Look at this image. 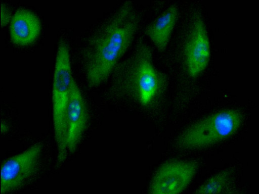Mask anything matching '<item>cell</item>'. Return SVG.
I'll use <instances>...</instances> for the list:
<instances>
[{
  "label": "cell",
  "mask_w": 259,
  "mask_h": 194,
  "mask_svg": "<svg viewBox=\"0 0 259 194\" xmlns=\"http://www.w3.org/2000/svg\"><path fill=\"white\" fill-rule=\"evenodd\" d=\"M141 15L131 1L122 2L90 35L83 49L82 68L89 87L105 83L133 41Z\"/></svg>",
  "instance_id": "cell-1"
},
{
  "label": "cell",
  "mask_w": 259,
  "mask_h": 194,
  "mask_svg": "<svg viewBox=\"0 0 259 194\" xmlns=\"http://www.w3.org/2000/svg\"><path fill=\"white\" fill-rule=\"evenodd\" d=\"M111 76L113 90L132 94L144 106L151 104L167 85L166 75L154 63L152 48L142 40Z\"/></svg>",
  "instance_id": "cell-2"
},
{
  "label": "cell",
  "mask_w": 259,
  "mask_h": 194,
  "mask_svg": "<svg viewBox=\"0 0 259 194\" xmlns=\"http://www.w3.org/2000/svg\"><path fill=\"white\" fill-rule=\"evenodd\" d=\"M73 79L69 45L61 39L57 46L52 85L53 122L59 162L64 161L68 153L66 120Z\"/></svg>",
  "instance_id": "cell-3"
},
{
  "label": "cell",
  "mask_w": 259,
  "mask_h": 194,
  "mask_svg": "<svg viewBox=\"0 0 259 194\" xmlns=\"http://www.w3.org/2000/svg\"><path fill=\"white\" fill-rule=\"evenodd\" d=\"M243 113L226 109L212 113L194 123L179 136L177 145L191 150L210 147L234 135L244 121Z\"/></svg>",
  "instance_id": "cell-4"
},
{
  "label": "cell",
  "mask_w": 259,
  "mask_h": 194,
  "mask_svg": "<svg viewBox=\"0 0 259 194\" xmlns=\"http://www.w3.org/2000/svg\"><path fill=\"white\" fill-rule=\"evenodd\" d=\"M184 32L181 46L183 66L190 77L196 78L206 68L210 58L207 31L200 13H192Z\"/></svg>",
  "instance_id": "cell-5"
},
{
  "label": "cell",
  "mask_w": 259,
  "mask_h": 194,
  "mask_svg": "<svg viewBox=\"0 0 259 194\" xmlns=\"http://www.w3.org/2000/svg\"><path fill=\"white\" fill-rule=\"evenodd\" d=\"M42 152L43 144L37 142L5 161L1 167V194L18 189L35 175Z\"/></svg>",
  "instance_id": "cell-6"
},
{
  "label": "cell",
  "mask_w": 259,
  "mask_h": 194,
  "mask_svg": "<svg viewBox=\"0 0 259 194\" xmlns=\"http://www.w3.org/2000/svg\"><path fill=\"white\" fill-rule=\"evenodd\" d=\"M197 167L196 162L188 161L164 164L153 176L149 194H179L191 181Z\"/></svg>",
  "instance_id": "cell-7"
},
{
  "label": "cell",
  "mask_w": 259,
  "mask_h": 194,
  "mask_svg": "<svg viewBox=\"0 0 259 194\" xmlns=\"http://www.w3.org/2000/svg\"><path fill=\"white\" fill-rule=\"evenodd\" d=\"M88 120L86 104L82 93L73 79L67 112V147L68 153H74L85 132Z\"/></svg>",
  "instance_id": "cell-8"
},
{
  "label": "cell",
  "mask_w": 259,
  "mask_h": 194,
  "mask_svg": "<svg viewBox=\"0 0 259 194\" xmlns=\"http://www.w3.org/2000/svg\"><path fill=\"white\" fill-rule=\"evenodd\" d=\"M41 29L39 17L26 8L18 9L9 24L10 39L14 44L19 46L28 45L35 41Z\"/></svg>",
  "instance_id": "cell-9"
},
{
  "label": "cell",
  "mask_w": 259,
  "mask_h": 194,
  "mask_svg": "<svg viewBox=\"0 0 259 194\" xmlns=\"http://www.w3.org/2000/svg\"><path fill=\"white\" fill-rule=\"evenodd\" d=\"M179 7L172 4L167 7L145 28V35L159 52L166 48L179 17Z\"/></svg>",
  "instance_id": "cell-10"
},
{
  "label": "cell",
  "mask_w": 259,
  "mask_h": 194,
  "mask_svg": "<svg viewBox=\"0 0 259 194\" xmlns=\"http://www.w3.org/2000/svg\"><path fill=\"white\" fill-rule=\"evenodd\" d=\"M233 172L230 169L220 171L204 182L194 194H222L230 184Z\"/></svg>",
  "instance_id": "cell-11"
},
{
  "label": "cell",
  "mask_w": 259,
  "mask_h": 194,
  "mask_svg": "<svg viewBox=\"0 0 259 194\" xmlns=\"http://www.w3.org/2000/svg\"><path fill=\"white\" fill-rule=\"evenodd\" d=\"M1 22L2 27L10 24L13 15L11 9L9 6L5 3H1Z\"/></svg>",
  "instance_id": "cell-12"
}]
</instances>
